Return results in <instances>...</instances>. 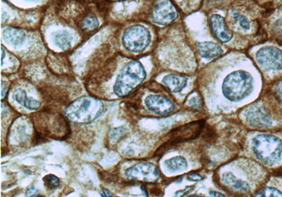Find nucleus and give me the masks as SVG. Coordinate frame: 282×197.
Returning <instances> with one entry per match:
<instances>
[{"label":"nucleus","mask_w":282,"mask_h":197,"mask_svg":"<svg viewBox=\"0 0 282 197\" xmlns=\"http://www.w3.org/2000/svg\"><path fill=\"white\" fill-rule=\"evenodd\" d=\"M105 111V105L93 97H81L73 101L65 111L68 119L74 123L88 124L97 120Z\"/></svg>","instance_id":"1"},{"label":"nucleus","mask_w":282,"mask_h":197,"mask_svg":"<svg viewBox=\"0 0 282 197\" xmlns=\"http://www.w3.org/2000/svg\"><path fill=\"white\" fill-rule=\"evenodd\" d=\"M145 77L146 72L141 62H129L122 68L117 76L114 92L118 97L127 96L144 81Z\"/></svg>","instance_id":"2"},{"label":"nucleus","mask_w":282,"mask_h":197,"mask_svg":"<svg viewBox=\"0 0 282 197\" xmlns=\"http://www.w3.org/2000/svg\"><path fill=\"white\" fill-rule=\"evenodd\" d=\"M253 78L249 73L236 71L226 77L222 84L224 96L231 101H239L248 96L253 90Z\"/></svg>","instance_id":"3"},{"label":"nucleus","mask_w":282,"mask_h":197,"mask_svg":"<svg viewBox=\"0 0 282 197\" xmlns=\"http://www.w3.org/2000/svg\"><path fill=\"white\" fill-rule=\"evenodd\" d=\"M253 150L255 156L262 163L274 165L281 159L282 142L281 139L269 134H259L254 137Z\"/></svg>","instance_id":"4"},{"label":"nucleus","mask_w":282,"mask_h":197,"mask_svg":"<svg viewBox=\"0 0 282 197\" xmlns=\"http://www.w3.org/2000/svg\"><path fill=\"white\" fill-rule=\"evenodd\" d=\"M151 41L150 31L141 25L131 26L124 31L122 43L128 51L139 53L148 48Z\"/></svg>","instance_id":"5"},{"label":"nucleus","mask_w":282,"mask_h":197,"mask_svg":"<svg viewBox=\"0 0 282 197\" xmlns=\"http://www.w3.org/2000/svg\"><path fill=\"white\" fill-rule=\"evenodd\" d=\"M128 179L143 182H155L160 177L158 167L151 163L136 164L125 172Z\"/></svg>","instance_id":"6"},{"label":"nucleus","mask_w":282,"mask_h":197,"mask_svg":"<svg viewBox=\"0 0 282 197\" xmlns=\"http://www.w3.org/2000/svg\"><path fill=\"white\" fill-rule=\"evenodd\" d=\"M257 62L261 67L269 70H281L282 50L275 47H265L260 49L255 55Z\"/></svg>","instance_id":"7"},{"label":"nucleus","mask_w":282,"mask_h":197,"mask_svg":"<svg viewBox=\"0 0 282 197\" xmlns=\"http://www.w3.org/2000/svg\"><path fill=\"white\" fill-rule=\"evenodd\" d=\"M178 12L170 0H156L152 19L160 25H168L174 22L177 17Z\"/></svg>","instance_id":"8"},{"label":"nucleus","mask_w":282,"mask_h":197,"mask_svg":"<svg viewBox=\"0 0 282 197\" xmlns=\"http://www.w3.org/2000/svg\"><path fill=\"white\" fill-rule=\"evenodd\" d=\"M203 125V121L194 122L175 129L170 133L169 142L171 144H176L196 139L201 133Z\"/></svg>","instance_id":"9"},{"label":"nucleus","mask_w":282,"mask_h":197,"mask_svg":"<svg viewBox=\"0 0 282 197\" xmlns=\"http://www.w3.org/2000/svg\"><path fill=\"white\" fill-rule=\"evenodd\" d=\"M244 117L250 126L257 128L269 127L271 124L270 116L262 105L250 106L245 111Z\"/></svg>","instance_id":"10"},{"label":"nucleus","mask_w":282,"mask_h":197,"mask_svg":"<svg viewBox=\"0 0 282 197\" xmlns=\"http://www.w3.org/2000/svg\"><path fill=\"white\" fill-rule=\"evenodd\" d=\"M145 105L149 111L160 116L169 114L174 108V104L169 99L158 95H149L145 99Z\"/></svg>","instance_id":"11"},{"label":"nucleus","mask_w":282,"mask_h":197,"mask_svg":"<svg viewBox=\"0 0 282 197\" xmlns=\"http://www.w3.org/2000/svg\"><path fill=\"white\" fill-rule=\"evenodd\" d=\"M210 24L213 34L219 41L222 43H227L232 39V32L227 29L225 20L222 16L212 15L210 19Z\"/></svg>","instance_id":"12"},{"label":"nucleus","mask_w":282,"mask_h":197,"mask_svg":"<svg viewBox=\"0 0 282 197\" xmlns=\"http://www.w3.org/2000/svg\"><path fill=\"white\" fill-rule=\"evenodd\" d=\"M162 83L170 91L178 93L186 86L187 78L182 75L169 74L164 76Z\"/></svg>","instance_id":"13"},{"label":"nucleus","mask_w":282,"mask_h":197,"mask_svg":"<svg viewBox=\"0 0 282 197\" xmlns=\"http://www.w3.org/2000/svg\"><path fill=\"white\" fill-rule=\"evenodd\" d=\"M199 49L201 57L206 60L216 58L223 53V50L220 45L212 42H203L199 43Z\"/></svg>","instance_id":"14"},{"label":"nucleus","mask_w":282,"mask_h":197,"mask_svg":"<svg viewBox=\"0 0 282 197\" xmlns=\"http://www.w3.org/2000/svg\"><path fill=\"white\" fill-rule=\"evenodd\" d=\"M5 41L14 46H19L24 43L26 39V34L21 29H8L4 31Z\"/></svg>","instance_id":"15"},{"label":"nucleus","mask_w":282,"mask_h":197,"mask_svg":"<svg viewBox=\"0 0 282 197\" xmlns=\"http://www.w3.org/2000/svg\"><path fill=\"white\" fill-rule=\"evenodd\" d=\"M222 181L226 185L233 188L234 189L244 191H248L249 189V186L248 185L247 183L236 178L235 176L233 175L230 172H225L223 174Z\"/></svg>","instance_id":"16"},{"label":"nucleus","mask_w":282,"mask_h":197,"mask_svg":"<svg viewBox=\"0 0 282 197\" xmlns=\"http://www.w3.org/2000/svg\"><path fill=\"white\" fill-rule=\"evenodd\" d=\"M72 36L65 31H57L53 36L54 44L62 50L70 48L72 43Z\"/></svg>","instance_id":"17"},{"label":"nucleus","mask_w":282,"mask_h":197,"mask_svg":"<svg viewBox=\"0 0 282 197\" xmlns=\"http://www.w3.org/2000/svg\"><path fill=\"white\" fill-rule=\"evenodd\" d=\"M164 165L168 170L174 172L183 171L188 166L186 160L181 156L174 157L170 159L166 160L164 162Z\"/></svg>","instance_id":"18"},{"label":"nucleus","mask_w":282,"mask_h":197,"mask_svg":"<svg viewBox=\"0 0 282 197\" xmlns=\"http://www.w3.org/2000/svg\"><path fill=\"white\" fill-rule=\"evenodd\" d=\"M99 26V22L94 15H87L82 21L80 27L82 29L86 31L96 30Z\"/></svg>","instance_id":"19"},{"label":"nucleus","mask_w":282,"mask_h":197,"mask_svg":"<svg viewBox=\"0 0 282 197\" xmlns=\"http://www.w3.org/2000/svg\"><path fill=\"white\" fill-rule=\"evenodd\" d=\"M44 185L47 189L53 190L57 189L60 184V180L57 176L49 174L45 175L43 178Z\"/></svg>","instance_id":"20"},{"label":"nucleus","mask_w":282,"mask_h":197,"mask_svg":"<svg viewBox=\"0 0 282 197\" xmlns=\"http://www.w3.org/2000/svg\"><path fill=\"white\" fill-rule=\"evenodd\" d=\"M254 196L261 197L282 196V193L278 189H274V188L265 187L257 191Z\"/></svg>","instance_id":"21"},{"label":"nucleus","mask_w":282,"mask_h":197,"mask_svg":"<svg viewBox=\"0 0 282 197\" xmlns=\"http://www.w3.org/2000/svg\"><path fill=\"white\" fill-rule=\"evenodd\" d=\"M234 17L239 23V25L242 27V29L246 31L249 30L250 27V22L245 16L241 15V14L238 13V12H235V13H234Z\"/></svg>","instance_id":"22"},{"label":"nucleus","mask_w":282,"mask_h":197,"mask_svg":"<svg viewBox=\"0 0 282 197\" xmlns=\"http://www.w3.org/2000/svg\"><path fill=\"white\" fill-rule=\"evenodd\" d=\"M24 106H25L27 109L31 110V111H36V110L39 109L40 106H41V104H40V101L27 97L25 103H24Z\"/></svg>","instance_id":"23"},{"label":"nucleus","mask_w":282,"mask_h":197,"mask_svg":"<svg viewBox=\"0 0 282 197\" xmlns=\"http://www.w3.org/2000/svg\"><path fill=\"white\" fill-rule=\"evenodd\" d=\"M14 98L19 104L24 105L27 99V95H26L25 90L21 89V88L16 90L14 93Z\"/></svg>","instance_id":"24"},{"label":"nucleus","mask_w":282,"mask_h":197,"mask_svg":"<svg viewBox=\"0 0 282 197\" xmlns=\"http://www.w3.org/2000/svg\"><path fill=\"white\" fill-rule=\"evenodd\" d=\"M189 105L193 108H199L201 107V101L199 97H194L189 101Z\"/></svg>","instance_id":"25"},{"label":"nucleus","mask_w":282,"mask_h":197,"mask_svg":"<svg viewBox=\"0 0 282 197\" xmlns=\"http://www.w3.org/2000/svg\"><path fill=\"white\" fill-rule=\"evenodd\" d=\"M26 196H40V192L36 188L31 187L26 191Z\"/></svg>","instance_id":"26"},{"label":"nucleus","mask_w":282,"mask_h":197,"mask_svg":"<svg viewBox=\"0 0 282 197\" xmlns=\"http://www.w3.org/2000/svg\"><path fill=\"white\" fill-rule=\"evenodd\" d=\"M203 179L202 176L199 175V174H191L188 176L189 180L194 181V182H199V181L202 180Z\"/></svg>","instance_id":"27"},{"label":"nucleus","mask_w":282,"mask_h":197,"mask_svg":"<svg viewBox=\"0 0 282 197\" xmlns=\"http://www.w3.org/2000/svg\"><path fill=\"white\" fill-rule=\"evenodd\" d=\"M102 196H112L113 195L112 194V193L109 191L108 189H103V191H102L101 193Z\"/></svg>","instance_id":"28"},{"label":"nucleus","mask_w":282,"mask_h":197,"mask_svg":"<svg viewBox=\"0 0 282 197\" xmlns=\"http://www.w3.org/2000/svg\"><path fill=\"white\" fill-rule=\"evenodd\" d=\"M276 90H277L278 95H279V96L281 97V98L282 99V81L280 82V83H278L277 88H276Z\"/></svg>","instance_id":"29"},{"label":"nucleus","mask_w":282,"mask_h":197,"mask_svg":"<svg viewBox=\"0 0 282 197\" xmlns=\"http://www.w3.org/2000/svg\"><path fill=\"white\" fill-rule=\"evenodd\" d=\"M210 196H224V194L222 193L218 192V191H211L210 192Z\"/></svg>","instance_id":"30"},{"label":"nucleus","mask_w":282,"mask_h":197,"mask_svg":"<svg viewBox=\"0 0 282 197\" xmlns=\"http://www.w3.org/2000/svg\"><path fill=\"white\" fill-rule=\"evenodd\" d=\"M4 57H5V52H4V50H3V59H4Z\"/></svg>","instance_id":"31"}]
</instances>
